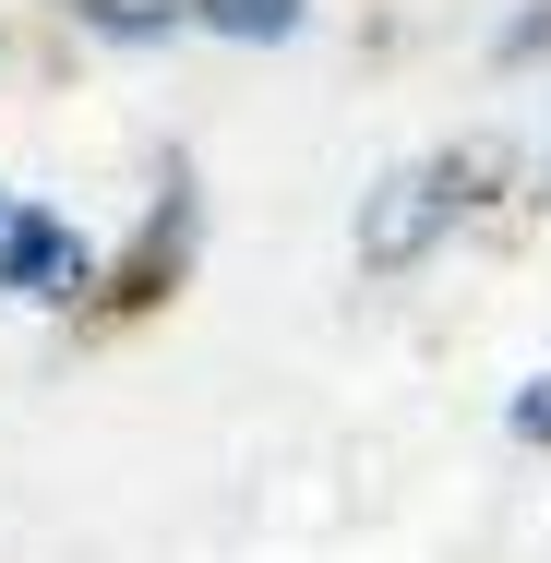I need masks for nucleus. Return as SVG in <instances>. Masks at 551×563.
<instances>
[{
	"mask_svg": "<svg viewBox=\"0 0 551 563\" xmlns=\"http://www.w3.org/2000/svg\"><path fill=\"white\" fill-rule=\"evenodd\" d=\"M0 217H12V205H0Z\"/></svg>",
	"mask_w": 551,
	"mask_h": 563,
	"instance_id": "nucleus-6",
	"label": "nucleus"
},
{
	"mask_svg": "<svg viewBox=\"0 0 551 563\" xmlns=\"http://www.w3.org/2000/svg\"><path fill=\"white\" fill-rule=\"evenodd\" d=\"M217 36H300V0H192Z\"/></svg>",
	"mask_w": 551,
	"mask_h": 563,
	"instance_id": "nucleus-3",
	"label": "nucleus"
},
{
	"mask_svg": "<svg viewBox=\"0 0 551 563\" xmlns=\"http://www.w3.org/2000/svg\"><path fill=\"white\" fill-rule=\"evenodd\" d=\"M85 24H97V36H168L180 0H168V12H156V0H85Z\"/></svg>",
	"mask_w": 551,
	"mask_h": 563,
	"instance_id": "nucleus-4",
	"label": "nucleus"
},
{
	"mask_svg": "<svg viewBox=\"0 0 551 563\" xmlns=\"http://www.w3.org/2000/svg\"><path fill=\"white\" fill-rule=\"evenodd\" d=\"M0 288L12 300H73L85 288V240L60 217H0Z\"/></svg>",
	"mask_w": 551,
	"mask_h": 563,
	"instance_id": "nucleus-2",
	"label": "nucleus"
},
{
	"mask_svg": "<svg viewBox=\"0 0 551 563\" xmlns=\"http://www.w3.org/2000/svg\"><path fill=\"white\" fill-rule=\"evenodd\" d=\"M516 444H551V372L528 384V396H516Z\"/></svg>",
	"mask_w": 551,
	"mask_h": 563,
	"instance_id": "nucleus-5",
	"label": "nucleus"
},
{
	"mask_svg": "<svg viewBox=\"0 0 551 563\" xmlns=\"http://www.w3.org/2000/svg\"><path fill=\"white\" fill-rule=\"evenodd\" d=\"M467 180H480V156H443V168H396V180L360 205V264H420V240H432V228L467 205Z\"/></svg>",
	"mask_w": 551,
	"mask_h": 563,
	"instance_id": "nucleus-1",
	"label": "nucleus"
}]
</instances>
